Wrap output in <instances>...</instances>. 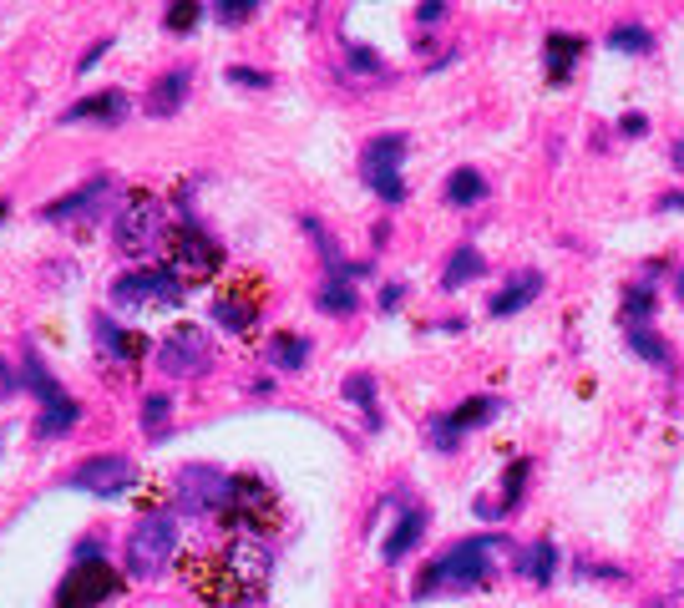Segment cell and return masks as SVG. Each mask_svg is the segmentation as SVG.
<instances>
[{
    "mask_svg": "<svg viewBox=\"0 0 684 608\" xmlns=\"http://www.w3.org/2000/svg\"><path fill=\"white\" fill-rule=\"evenodd\" d=\"M178 573L208 608H244L269 583V548L254 532H228V538L183 548Z\"/></svg>",
    "mask_w": 684,
    "mask_h": 608,
    "instance_id": "cell-1",
    "label": "cell"
},
{
    "mask_svg": "<svg viewBox=\"0 0 684 608\" xmlns=\"http://www.w3.org/2000/svg\"><path fill=\"white\" fill-rule=\"evenodd\" d=\"M512 543L507 538H467L456 543L446 558H436L421 578H416V598H431V593H462V588H487L502 568V553Z\"/></svg>",
    "mask_w": 684,
    "mask_h": 608,
    "instance_id": "cell-2",
    "label": "cell"
},
{
    "mask_svg": "<svg viewBox=\"0 0 684 608\" xmlns=\"http://www.w3.org/2000/svg\"><path fill=\"white\" fill-rule=\"evenodd\" d=\"M218 517L234 527V532H254V538H259V532H274V527H279L284 507H279V492H274L264 477L244 472V477H228V497H223Z\"/></svg>",
    "mask_w": 684,
    "mask_h": 608,
    "instance_id": "cell-3",
    "label": "cell"
},
{
    "mask_svg": "<svg viewBox=\"0 0 684 608\" xmlns=\"http://www.w3.org/2000/svg\"><path fill=\"white\" fill-rule=\"evenodd\" d=\"M168 234V223H163V203L158 193H147V188H132L117 208V223H112V239L122 254L142 259L147 249H158V239Z\"/></svg>",
    "mask_w": 684,
    "mask_h": 608,
    "instance_id": "cell-4",
    "label": "cell"
},
{
    "mask_svg": "<svg viewBox=\"0 0 684 608\" xmlns=\"http://www.w3.org/2000/svg\"><path fill=\"white\" fill-rule=\"evenodd\" d=\"M223 269V249L203 234L198 223H173L168 228V274L178 284H208Z\"/></svg>",
    "mask_w": 684,
    "mask_h": 608,
    "instance_id": "cell-5",
    "label": "cell"
},
{
    "mask_svg": "<svg viewBox=\"0 0 684 608\" xmlns=\"http://www.w3.org/2000/svg\"><path fill=\"white\" fill-rule=\"evenodd\" d=\"M173 548H178V532H173V517L168 512H147L132 538H127V573L132 578H158L168 563H173Z\"/></svg>",
    "mask_w": 684,
    "mask_h": 608,
    "instance_id": "cell-6",
    "label": "cell"
},
{
    "mask_svg": "<svg viewBox=\"0 0 684 608\" xmlns=\"http://www.w3.org/2000/svg\"><path fill=\"white\" fill-rule=\"evenodd\" d=\"M264 304H269V289L259 274H239L234 284H223L218 299H213V320L228 330V335H239L249 340L259 330V315H264Z\"/></svg>",
    "mask_w": 684,
    "mask_h": 608,
    "instance_id": "cell-7",
    "label": "cell"
},
{
    "mask_svg": "<svg viewBox=\"0 0 684 608\" xmlns=\"http://www.w3.org/2000/svg\"><path fill=\"white\" fill-rule=\"evenodd\" d=\"M112 304L117 310H173L183 304V284L168 269H132L112 284Z\"/></svg>",
    "mask_w": 684,
    "mask_h": 608,
    "instance_id": "cell-8",
    "label": "cell"
},
{
    "mask_svg": "<svg viewBox=\"0 0 684 608\" xmlns=\"http://www.w3.org/2000/svg\"><path fill=\"white\" fill-rule=\"evenodd\" d=\"M401 158H406V137H396V132L375 137V142L360 152V173H365V183H370L380 198H386V203H401V198H406Z\"/></svg>",
    "mask_w": 684,
    "mask_h": 608,
    "instance_id": "cell-9",
    "label": "cell"
},
{
    "mask_svg": "<svg viewBox=\"0 0 684 608\" xmlns=\"http://www.w3.org/2000/svg\"><path fill=\"white\" fill-rule=\"evenodd\" d=\"M26 386L41 396V421H36V436H61L66 426H76V416H82V406H76L71 396H61V386H56V380H51V370L36 360V350H26Z\"/></svg>",
    "mask_w": 684,
    "mask_h": 608,
    "instance_id": "cell-10",
    "label": "cell"
},
{
    "mask_svg": "<svg viewBox=\"0 0 684 608\" xmlns=\"http://www.w3.org/2000/svg\"><path fill=\"white\" fill-rule=\"evenodd\" d=\"M117 588H122V578L112 573V563H76L56 588V608H97Z\"/></svg>",
    "mask_w": 684,
    "mask_h": 608,
    "instance_id": "cell-11",
    "label": "cell"
},
{
    "mask_svg": "<svg viewBox=\"0 0 684 608\" xmlns=\"http://www.w3.org/2000/svg\"><path fill=\"white\" fill-rule=\"evenodd\" d=\"M158 365L168 370V375H178V380H188V375H203L208 365H213V350H208V335L198 330V325H178L163 345H158Z\"/></svg>",
    "mask_w": 684,
    "mask_h": 608,
    "instance_id": "cell-12",
    "label": "cell"
},
{
    "mask_svg": "<svg viewBox=\"0 0 684 608\" xmlns=\"http://www.w3.org/2000/svg\"><path fill=\"white\" fill-rule=\"evenodd\" d=\"M223 497H228V477L218 467H183V477H178V507L183 512H193V517L218 512Z\"/></svg>",
    "mask_w": 684,
    "mask_h": 608,
    "instance_id": "cell-13",
    "label": "cell"
},
{
    "mask_svg": "<svg viewBox=\"0 0 684 608\" xmlns=\"http://www.w3.org/2000/svg\"><path fill=\"white\" fill-rule=\"evenodd\" d=\"M132 477H137V472H132L127 456H92L87 467H76L71 487H82V492H92V497H117Z\"/></svg>",
    "mask_w": 684,
    "mask_h": 608,
    "instance_id": "cell-14",
    "label": "cell"
},
{
    "mask_svg": "<svg viewBox=\"0 0 684 608\" xmlns=\"http://www.w3.org/2000/svg\"><path fill=\"white\" fill-rule=\"evenodd\" d=\"M102 198H107V178H92V183H82V193H66V198H56V203H46L41 208V218L46 223H82V218H92L97 208H102Z\"/></svg>",
    "mask_w": 684,
    "mask_h": 608,
    "instance_id": "cell-15",
    "label": "cell"
},
{
    "mask_svg": "<svg viewBox=\"0 0 684 608\" xmlns=\"http://www.w3.org/2000/svg\"><path fill=\"white\" fill-rule=\"evenodd\" d=\"M492 411H497V401H482V396H472V401H462V406H456L451 416H441V421H436L431 441H436V446H456V436H462L467 426H477V421H487Z\"/></svg>",
    "mask_w": 684,
    "mask_h": 608,
    "instance_id": "cell-16",
    "label": "cell"
},
{
    "mask_svg": "<svg viewBox=\"0 0 684 608\" xmlns=\"http://www.w3.org/2000/svg\"><path fill=\"white\" fill-rule=\"evenodd\" d=\"M127 117V92H97V97H82L76 107L61 112V122H122Z\"/></svg>",
    "mask_w": 684,
    "mask_h": 608,
    "instance_id": "cell-17",
    "label": "cell"
},
{
    "mask_svg": "<svg viewBox=\"0 0 684 608\" xmlns=\"http://www.w3.org/2000/svg\"><path fill=\"white\" fill-rule=\"evenodd\" d=\"M97 340H102V355H112V360H142L147 345H152V340H142L137 330H112L107 315L97 320Z\"/></svg>",
    "mask_w": 684,
    "mask_h": 608,
    "instance_id": "cell-18",
    "label": "cell"
},
{
    "mask_svg": "<svg viewBox=\"0 0 684 608\" xmlns=\"http://www.w3.org/2000/svg\"><path fill=\"white\" fill-rule=\"evenodd\" d=\"M183 97H188V71H168L163 82H152L147 112H152V117H173V112L183 107Z\"/></svg>",
    "mask_w": 684,
    "mask_h": 608,
    "instance_id": "cell-19",
    "label": "cell"
},
{
    "mask_svg": "<svg viewBox=\"0 0 684 608\" xmlns=\"http://www.w3.org/2000/svg\"><path fill=\"white\" fill-rule=\"evenodd\" d=\"M543 289V274H517L502 294H492V315H517L522 310V304L532 299V294H538Z\"/></svg>",
    "mask_w": 684,
    "mask_h": 608,
    "instance_id": "cell-20",
    "label": "cell"
},
{
    "mask_svg": "<svg viewBox=\"0 0 684 608\" xmlns=\"http://www.w3.org/2000/svg\"><path fill=\"white\" fill-rule=\"evenodd\" d=\"M482 193H487V183H482L477 168H456L446 178V203L451 208H472V203H482Z\"/></svg>",
    "mask_w": 684,
    "mask_h": 608,
    "instance_id": "cell-21",
    "label": "cell"
},
{
    "mask_svg": "<svg viewBox=\"0 0 684 608\" xmlns=\"http://www.w3.org/2000/svg\"><path fill=\"white\" fill-rule=\"evenodd\" d=\"M421 527H426V517L416 512V507H406V517L396 522V532L386 538V563H401L411 548H416V538H421Z\"/></svg>",
    "mask_w": 684,
    "mask_h": 608,
    "instance_id": "cell-22",
    "label": "cell"
},
{
    "mask_svg": "<svg viewBox=\"0 0 684 608\" xmlns=\"http://www.w3.org/2000/svg\"><path fill=\"white\" fill-rule=\"evenodd\" d=\"M269 360H274L279 370H299L304 360H310V340L294 335V330H279V335L269 340Z\"/></svg>",
    "mask_w": 684,
    "mask_h": 608,
    "instance_id": "cell-23",
    "label": "cell"
},
{
    "mask_svg": "<svg viewBox=\"0 0 684 608\" xmlns=\"http://www.w3.org/2000/svg\"><path fill=\"white\" fill-rule=\"evenodd\" d=\"M477 274H482V254H477V249H456V254H451V264L441 269V289H446V294H456L462 284H472Z\"/></svg>",
    "mask_w": 684,
    "mask_h": 608,
    "instance_id": "cell-24",
    "label": "cell"
},
{
    "mask_svg": "<svg viewBox=\"0 0 684 608\" xmlns=\"http://www.w3.org/2000/svg\"><path fill=\"white\" fill-rule=\"evenodd\" d=\"M553 563H558V548H553V543H532V548L517 558V573H527L532 583H553Z\"/></svg>",
    "mask_w": 684,
    "mask_h": 608,
    "instance_id": "cell-25",
    "label": "cell"
},
{
    "mask_svg": "<svg viewBox=\"0 0 684 608\" xmlns=\"http://www.w3.org/2000/svg\"><path fill=\"white\" fill-rule=\"evenodd\" d=\"M578 56H583V41H578V36H558V31L548 36V71H553V76H568Z\"/></svg>",
    "mask_w": 684,
    "mask_h": 608,
    "instance_id": "cell-26",
    "label": "cell"
},
{
    "mask_svg": "<svg viewBox=\"0 0 684 608\" xmlns=\"http://www.w3.org/2000/svg\"><path fill=\"white\" fill-rule=\"evenodd\" d=\"M168 411H173L168 396H147V401H142V426H147V436H163V431H168Z\"/></svg>",
    "mask_w": 684,
    "mask_h": 608,
    "instance_id": "cell-27",
    "label": "cell"
},
{
    "mask_svg": "<svg viewBox=\"0 0 684 608\" xmlns=\"http://www.w3.org/2000/svg\"><path fill=\"white\" fill-rule=\"evenodd\" d=\"M608 46H619V51H639V56H644L654 41H649V31H644V26H619L614 36H608Z\"/></svg>",
    "mask_w": 684,
    "mask_h": 608,
    "instance_id": "cell-28",
    "label": "cell"
},
{
    "mask_svg": "<svg viewBox=\"0 0 684 608\" xmlns=\"http://www.w3.org/2000/svg\"><path fill=\"white\" fill-rule=\"evenodd\" d=\"M320 304H325L330 315H350V310H355V294H350V284H325V289H320Z\"/></svg>",
    "mask_w": 684,
    "mask_h": 608,
    "instance_id": "cell-29",
    "label": "cell"
},
{
    "mask_svg": "<svg viewBox=\"0 0 684 608\" xmlns=\"http://www.w3.org/2000/svg\"><path fill=\"white\" fill-rule=\"evenodd\" d=\"M634 350H639L644 360H654V365H669V350H664V340H659V335H649V330H634Z\"/></svg>",
    "mask_w": 684,
    "mask_h": 608,
    "instance_id": "cell-30",
    "label": "cell"
},
{
    "mask_svg": "<svg viewBox=\"0 0 684 608\" xmlns=\"http://www.w3.org/2000/svg\"><path fill=\"white\" fill-rule=\"evenodd\" d=\"M213 11L223 16V26H239V21H249V16H254L249 0H239V6H234V0H223V6H213Z\"/></svg>",
    "mask_w": 684,
    "mask_h": 608,
    "instance_id": "cell-31",
    "label": "cell"
},
{
    "mask_svg": "<svg viewBox=\"0 0 684 608\" xmlns=\"http://www.w3.org/2000/svg\"><path fill=\"white\" fill-rule=\"evenodd\" d=\"M228 82H234V87H269V76L249 71V66H228Z\"/></svg>",
    "mask_w": 684,
    "mask_h": 608,
    "instance_id": "cell-32",
    "label": "cell"
},
{
    "mask_svg": "<svg viewBox=\"0 0 684 608\" xmlns=\"http://www.w3.org/2000/svg\"><path fill=\"white\" fill-rule=\"evenodd\" d=\"M193 21H198V6H168V26L173 31H188Z\"/></svg>",
    "mask_w": 684,
    "mask_h": 608,
    "instance_id": "cell-33",
    "label": "cell"
},
{
    "mask_svg": "<svg viewBox=\"0 0 684 608\" xmlns=\"http://www.w3.org/2000/svg\"><path fill=\"white\" fill-rule=\"evenodd\" d=\"M649 310H654V294H649V289H644V294L629 289V315H644V320H649Z\"/></svg>",
    "mask_w": 684,
    "mask_h": 608,
    "instance_id": "cell-34",
    "label": "cell"
},
{
    "mask_svg": "<svg viewBox=\"0 0 684 608\" xmlns=\"http://www.w3.org/2000/svg\"><path fill=\"white\" fill-rule=\"evenodd\" d=\"M350 56H355V71H370V76L380 71V61H375V51H350Z\"/></svg>",
    "mask_w": 684,
    "mask_h": 608,
    "instance_id": "cell-35",
    "label": "cell"
},
{
    "mask_svg": "<svg viewBox=\"0 0 684 608\" xmlns=\"http://www.w3.org/2000/svg\"><path fill=\"white\" fill-rule=\"evenodd\" d=\"M107 46H112V41H97V46H92V51H87L82 61H76V66H82V71H92V66L102 61V51H107Z\"/></svg>",
    "mask_w": 684,
    "mask_h": 608,
    "instance_id": "cell-36",
    "label": "cell"
},
{
    "mask_svg": "<svg viewBox=\"0 0 684 608\" xmlns=\"http://www.w3.org/2000/svg\"><path fill=\"white\" fill-rule=\"evenodd\" d=\"M416 16H421V26H436V21H441V16H446V6H421V11H416Z\"/></svg>",
    "mask_w": 684,
    "mask_h": 608,
    "instance_id": "cell-37",
    "label": "cell"
},
{
    "mask_svg": "<svg viewBox=\"0 0 684 608\" xmlns=\"http://www.w3.org/2000/svg\"><path fill=\"white\" fill-rule=\"evenodd\" d=\"M649 608H684V593H664V598H654Z\"/></svg>",
    "mask_w": 684,
    "mask_h": 608,
    "instance_id": "cell-38",
    "label": "cell"
},
{
    "mask_svg": "<svg viewBox=\"0 0 684 608\" xmlns=\"http://www.w3.org/2000/svg\"><path fill=\"white\" fill-rule=\"evenodd\" d=\"M644 127H649V122H644L639 112H629V117H624V132H629V137H634V132H644Z\"/></svg>",
    "mask_w": 684,
    "mask_h": 608,
    "instance_id": "cell-39",
    "label": "cell"
},
{
    "mask_svg": "<svg viewBox=\"0 0 684 608\" xmlns=\"http://www.w3.org/2000/svg\"><path fill=\"white\" fill-rule=\"evenodd\" d=\"M0 391H16V375H11V365L0 360Z\"/></svg>",
    "mask_w": 684,
    "mask_h": 608,
    "instance_id": "cell-40",
    "label": "cell"
},
{
    "mask_svg": "<svg viewBox=\"0 0 684 608\" xmlns=\"http://www.w3.org/2000/svg\"><path fill=\"white\" fill-rule=\"evenodd\" d=\"M674 168H684V137L674 142Z\"/></svg>",
    "mask_w": 684,
    "mask_h": 608,
    "instance_id": "cell-41",
    "label": "cell"
},
{
    "mask_svg": "<svg viewBox=\"0 0 684 608\" xmlns=\"http://www.w3.org/2000/svg\"><path fill=\"white\" fill-rule=\"evenodd\" d=\"M664 208H684V193H669V198H664Z\"/></svg>",
    "mask_w": 684,
    "mask_h": 608,
    "instance_id": "cell-42",
    "label": "cell"
},
{
    "mask_svg": "<svg viewBox=\"0 0 684 608\" xmlns=\"http://www.w3.org/2000/svg\"><path fill=\"white\" fill-rule=\"evenodd\" d=\"M674 289H679V299H684V269H679V279H674Z\"/></svg>",
    "mask_w": 684,
    "mask_h": 608,
    "instance_id": "cell-43",
    "label": "cell"
},
{
    "mask_svg": "<svg viewBox=\"0 0 684 608\" xmlns=\"http://www.w3.org/2000/svg\"><path fill=\"white\" fill-rule=\"evenodd\" d=\"M6 213H11V203H6V198H0V223H6Z\"/></svg>",
    "mask_w": 684,
    "mask_h": 608,
    "instance_id": "cell-44",
    "label": "cell"
}]
</instances>
